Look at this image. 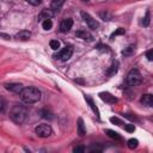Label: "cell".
Instances as JSON below:
<instances>
[{
    "instance_id": "25",
    "label": "cell",
    "mask_w": 153,
    "mask_h": 153,
    "mask_svg": "<svg viewBox=\"0 0 153 153\" xmlns=\"http://www.w3.org/2000/svg\"><path fill=\"white\" fill-rule=\"evenodd\" d=\"M49 44H50V48H51L53 50H57V49L60 48V42H59L57 39H51Z\"/></svg>"
},
{
    "instance_id": "20",
    "label": "cell",
    "mask_w": 153,
    "mask_h": 153,
    "mask_svg": "<svg viewBox=\"0 0 153 153\" xmlns=\"http://www.w3.org/2000/svg\"><path fill=\"white\" fill-rule=\"evenodd\" d=\"M137 145H139V141H137L136 139H129V140L127 141V146H128L129 149H134V148H136Z\"/></svg>"
},
{
    "instance_id": "6",
    "label": "cell",
    "mask_w": 153,
    "mask_h": 153,
    "mask_svg": "<svg viewBox=\"0 0 153 153\" xmlns=\"http://www.w3.org/2000/svg\"><path fill=\"white\" fill-rule=\"evenodd\" d=\"M81 17H82V19H84V22L87 24V26L90 27V29H92V30H96L98 26H99V23L96 20V19H93L88 13H86V12H81Z\"/></svg>"
},
{
    "instance_id": "1",
    "label": "cell",
    "mask_w": 153,
    "mask_h": 153,
    "mask_svg": "<svg viewBox=\"0 0 153 153\" xmlns=\"http://www.w3.org/2000/svg\"><path fill=\"white\" fill-rule=\"evenodd\" d=\"M19 96H20V99L23 103L33 104L41 99V91L37 87L29 86V87H24L22 90V92L19 93Z\"/></svg>"
},
{
    "instance_id": "17",
    "label": "cell",
    "mask_w": 153,
    "mask_h": 153,
    "mask_svg": "<svg viewBox=\"0 0 153 153\" xmlns=\"http://www.w3.org/2000/svg\"><path fill=\"white\" fill-rule=\"evenodd\" d=\"M118 66H120L118 61H114V62H112V65L110 66V68L106 71V74H108L109 76H111V75L116 74V73H117V71H118Z\"/></svg>"
},
{
    "instance_id": "31",
    "label": "cell",
    "mask_w": 153,
    "mask_h": 153,
    "mask_svg": "<svg viewBox=\"0 0 153 153\" xmlns=\"http://www.w3.org/2000/svg\"><path fill=\"white\" fill-rule=\"evenodd\" d=\"M26 2H29L32 6H38L42 4V0H26Z\"/></svg>"
},
{
    "instance_id": "33",
    "label": "cell",
    "mask_w": 153,
    "mask_h": 153,
    "mask_svg": "<svg viewBox=\"0 0 153 153\" xmlns=\"http://www.w3.org/2000/svg\"><path fill=\"white\" fill-rule=\"evenodd\" d=\"M82 1H88V0H82Z\"/></svg>"
},
{
    "instance_id": "3",
    "label": "cell",
    "mask_w": 153,
    "mask_h": 153,
    "mask_svg": "<svg viewBox=\"0 0 153 153\" xmlns=\"http://www.w3.org/2000/svg\"><path fill=\"white\" fill-rule=\"evenodd\" d=\"M142 80V76H141V73L136 69V68H133L127 78H126V87H134V86H137Z\"/></svg>"
},
{
    "instance_id": "26",
    "label": "cell",
    "mask_w": 153,
    "mask_h": 153,
    "mask_svg": "<svg viewBox=\"0 0 153 153\" xmlns=\"http://www.w3.org/2000/svg\"><path fill=\"white\" fill-rule=\"evenodd\" d=\"M110 122L114 123V124H116V126H122V124H123V122H122L121 120H118L117 117H111V118H110Z\"/></svg>"
},
{
    "instance_id": "29",
    "label": "cell",
    "mask_w": 153,
    "mask_h": 153,
    "mask_svg": "<svg viewBox=\"0 0 153 153\" xmlns=\"http://www.w3.org/2000/svg\"><path fill=\"white\" fill-rule=\"evenodd\" d=\"M102 147H98V146H96V145H92L90 148H88V151L90 152H102Z\"/></svg>"
},
{
    "instance_id": "28",
    "label": "cell",
    "mask_w": 153,
    "mask_h": 153,
    "mask_svg": "<svg viewBox=\"0 0 153 153\" xmlns=\"http://www.w3.org/2000/svg\"><path fill=\"white\" fill-rule=\"evenodd\" d=\"M124 33V29H122V27H118L112 35H111V38H114L115 36H117V35H123Z\"/></svg>"
},
{
    "instance_id": "19",
    "label": "cell",
    "mask_w": 153,
    "mask_h": 153,
    "mask_svg": "<svg viewBox=\"0 0 153 153\" xmlns=\"http://www.w3.org/2000/svg\"><path fill=\"white\" fill-rule=\"evenodd\" d=\"M134 49H135V47H134L133 44H130V45H128L127 48H124V49L122 50V55H123V56H130V55L134 53Z\"/></svg>"
},
{
    "instance_id": "14",
    "label": "cell",
    "mask_w": 153,
    "mask_h": 153,
    "mask_svg": "<svg viewBox=\"0 0 153 153\" xmlns=\"http://www.w3.org/2000/svg\"><path fill=\"white\" fill-rule=\"evenodd\" d=\"M31 37V32L27 30H22L18 33H16V38L17 39H22V41H26Z\"/></svg>"
},
{
    "instance_id": "27",
    "label": "cell",
    "mask_w": 153,
    "mask_h": 153,
    "mask_svg": "<svg viewBox=\"0 0 153 153\" xmlns=\"http://www.w3.org/2000/svg\"><path fill=\"white\" fill-rule=\"evenodd\" d=\"M73 152L74 153H84L85 152V147L84 146H76L73 148Z\"/></svg>"
},
{
    "instance_id": "8",
    "label": "cell",
    "mask_w": 153,
    "mask_h": 153,
    "mask_svg": "<svg viewBox=\"0 0 153 153\" xmlns=\"http://www.w3.org/2000/svg\"><path fill=\"white\" fill-rule=\"evenodd\" d=\"M73 26V19L72 18H65L60 24V31L61 32H68Z\"/></svg>"
},
{
    "instance_id": "22",
    "label": "cell",
    "mask_w": 153,
    "mask_h": 153,
    "mask_svg": "<svg viewBox=\"0 0 153 153\" xmlns=\"http://www.w3.org/2000/svg\"><path fill=\"white\" fill-rule=\"evenodd\" d=\"M39 114H41V116H42L43 118H49V120H51V118H53V114H51L50 111L45 110V109L41 110V111H39Z\"/></svg>"
},
{
    "instance_id": "16",
    "label": "cell",
    "mask_w": 153,
    "mask_h": 153,
    "mask_svg": "<svg viewBox=\"0 0 153 153\" xmlns=\"http://www.w3.org/2000/svg\"><path fill=\"white\" fill-rule=\"evenodd\" d=\"M65 4V0H51V2H50V10L51 11H59L61 7H62V5Z\"/></svg>"
},
{
    "instance_id": "5",
    "label": "cell",
    "mask_w": 153,
    "mask_h": 153,
    "mask_svg": "<svg viewBox=\"0 0 153 153\" xmlns=\"http://www.w3.org/2000/svg\"><path fill=\"white\" fill-rule=\"evenodd\" d=\"M35 133L38 137H49L53 134V129L49 124H38L35 128Z\"/></svg>"
},
{
    "instance_id": "32",
    "label": "cell",
    "mask_w": 153,
    "mask_h": 153,
    "mask_svg": "<svg viewBox=\"0 0 153 153\" xmlns=\"http://www.w3.org/2000/svg\"><path fill=\"white\" fill-rule=\"evenodd\" d=\"M146 57L148 59V61H152V60H153V50H152V49L147 50V53H146Z\"/></svg>"
},
{
    "instance_id": "21",
    "label": "cell",
    "mask_w": 153,
    "mask_h": 153,
    "mask_svg": "<svg viewBox=\"0 0 153 153\" xmlns=\"http://www.w3.org/2000/svg\"><path fill=\"white\" fill-rule=\"evenodd\" d=\"M42 27H43L44 30H50V29L53 27V22H51V19H44V20L42 22Z\"/></svg>"
},
{
    "instance_id": "7",
    "label": "cell",
    "mask_w": 153,
    "mask_h": 153,
    "mask_svg": "<svg viewBox=\"0 0 153 153\" xmlns=\"http://www.w3.org/2000/svg\"><path fill=\"white\" fill-rule=\"evenodd\" d=\"M5 88H6L7 91H10V92H13V93L19 94L24 87H23L22 84H18V82H10V84H5Z\"/></svg>"
},
{
    "instance_id": "15",
    "label": "cell",
    "mask_w": 153,
    "mask_h": 153,
    "mask_svg": "<svg viewBox=\"0 0 153 153\" xmlns=\"http://www.w3.org/2000/svg\"><path fill=\"white\" fill-rule=\"evenodd\" d=\"M76 131H78L79 136H84V135L86 134V128H85V126H84V121H82V118H78Z\"/></svg>"
},
{
    "instance_id": "12",
    "label": "cell",
    "mask_w": 153,
    "mask_h": 153,
    "mask_svg": "<svg viewBox=\"0 0 153 153\" xmlns=\"http://www.w3.org/2000/svg\"><path fill=\"white\" fill-rule=\"evenodd\" d=\"M85 99H86V102L88 103V105H90V108L92 109V111L94 112V115L97 116V118H99V117H100V115H99V110H98V108L96 106V104H94L93 99H92L90 96H85Z\"/></svg>"
},
{
    "instance_id": "9",
    "label": "cell",
    "mask_w": 153,
    "mask_h": 153,
    "mask_svg": "<svg viewBox=\"0 0 153 153\" xmlns=\"http://www.w3.org/2000/svg\"><path fill=\"white\" fill-rule=\"evenodd\" d=\"M99 97L102 100H104L105 103H109V104H115L117 103V98L115 96H112L111 93L109 92H100L99 93Z\"/></svg>"
},
{
    "instance_id": "24",
    "label": "cell",
    "mask_w": 153,
    "mask_h": 153,
    "mask_svg": "<svg viewBox=\"0 0 153 153\" xmlns=\"http://www.w3.org/2000/svg\"><path fill=\"white\" fill-rule=\"evenodd\" d=\"M149 20H151V13H149V11H146V16H145V18L142 20L143 26H148L149 25Z\"/></svg>"
},
{
    "instance_id": "23",
    "label": "cell",
    "mask_w": 153,
    "mask_h": 153,
    "mask_svg": "<svg viewBox=\"0 0 153 153\" xmlns=\"http://www.w3.org/2000/svg\"><path fill=\"white\" fill-rule=\"evenodd\" d=\"M6 105H7V103H6L5 98L0 96V114L5 112V110H6Z\"/></svg>"
},
{
    "instance_id": "11",
    "label": "cell",
    "mask_w": 153,
    "mask_h": 153,
    "mask_svg": "<svg viewBox=\"0 0 153 153\" xmlns=\"http://www.w3.org/2000/svg\"><path fill=\"white\" fill-rule=\"evenodd\" d=\"M54 17V11H51L50 8H44L41 11V13L38 14V20H44V19H50Z\"/></svg>"
},
{
    "instance_id": "4",
    "label": "cell",
    "mask_w": 153,
    "mask_h": 153,
    "mask_svg": "<svg viewBox=\"0 0 153 153\" xmlns=\"http://www.w3.org/2000/svg\"><path fill=\"white\" fill-rule=\"evenodd\" d=\"M72 55H73V47L72 45H66L57 54H55L54 57L57 59V60H61V61H67L72 57Z\"/></svg>"
},
{
    "instance_id": "18",
    "label": "cell",
    "mask_w": 153,
    "mask_h": 153,
    "mask_svg": "<svg viewBox=\"0 0 153 153\" xmlns=\"http://www.w3.org/2000/svg\"><path fill=\"white\" fill-rule=\"evenodd\" d=\"M105 134H106L109 137H111V139H115V140H121V135H120L117 131H115V130H111V129H105Z\"/></svg>"
},
{
    "instance_id": "30",
    "label": "cell",
    "mask_w": 153,
    "mask_h": 153,
    "mask_svg": "<svg viewBox=\"0 0 153 153\" xmlns=\"http://www.w3.org/2000/svg\"><path fill=\"white\" fill-rule=\"evenodd\" d=\"M124 129H126L127 131H129V133H133V131L135 130V126H134V124H126V126H124Z\"/></svg>"
},
{
    "instance_id": "13",
    "label": "cell",
    "mask_w": 153,
    "mask_h": 153,
    "mask_svg": "<svg viewBox=\"0 0 153 153\" xmlns=\"http://www.w3.org/2000/svg\"><path fill=\"white\" fill-rule=\"evenodd\" d=\"M140 102L143 104V105H147V106H152L153 105V96L147 93V94H142V97L140 98Z\"/></svg>"
},
{
    "instance_id": "10",
    "label": "cell",
    "mask_w": 153,
    "mask_h": 153,
    "mask_svg": "<svg viewBox=\"0 0 153 153\" xmlns=\"http://www.w3.org/2000/svg\"><path fill=\"white\" fill-rule=\"evenodd\" d=\"M75 36L79 37V38H81V39H84V41H87V42H92L93 41L92 35L88 31H86V30H78L75 32Z\"/></svg>"
},
{
    "instance_id": "2",
    "label": "cell",
    "mask_w": 153,
    "mask_h": 153,
    "mask_svg": "<svg viewBox=\"0 0 153 153\" xmlns=\"http://www.w3.org/2000/svg\"><path fill=\"white\" fill-rule=\"evenodd\" d=\"M27 117V109L25 105L23 104H14L11 110H10V118L17 123V124H22L24 123V121Z\"/></svg>"
}]
</instances>
